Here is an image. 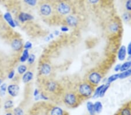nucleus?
I'll return each mask as SVG.
<instances>
[{"instance_id":"obj_30","label":"nucleus","mask_w":131,"mask_h":115,"mask_svg":"<svg viewBox=\"0 0 131 115\" xmlns=\"http://www.w3.org/2000/svg\"><path fill=\"white\" fill-rule=\"evenodd\" d=\"M35 56L33 55V54H31V55H29V58L27 60H28V62L29 63H33L35 62Z\"/></svg>"},{"instance_id":"obj_41","label":"nucleus","mask_w":131,"mask_h":115,"mask_svg":"<svg viewBox=\"0 0 131 115\" xmlns=\"http://www.w3.org/2000/svg\"><path fill=\"white\" fill-rule=\"evenodd\" d=\"M88 115H93V114H88Z\"/></svg>"},{"instance_id":"obj_8","label":"nucleus","mask_w":131,"mask_h":115,"mask_svg":"<svg viewBox=\"0 0 131 115\" xmlns=\"http://www.w3.org/2000/svg\"><path fill=\"white\" fill-rule=\"evenodd\" d=\"M62 19L64 20V23L65 24L64 26L71 27V28L77 27L79 24V20L78 16L72 14L65 16Z\"/></svg>"},{"instance_id":"obj_14","label":"nucleus","mask_w":131,"mask_h":115,"mask_svg":"<svg viewBox=\"0 0 131 115\" xmlns=\"http://www.w3.org/2000/svg\"><path fill=\"white\" fill-rule=\"evenodd\" d=\"M12 47L14 49L16 50V51H19L20 49L22 48V42L21 40L16 39L14 40L12 42Z\"/></svg>"},{"instance_id":"obj_32","label":"nucleus","mask_w":131,"mask_h":115,"mask_svg":"<svg viewBox=\"0 0 131 115\" xmlns=\"http://www.w3.org/2000/svg\"><path fill=\"white\" fill-rule=\"evenodd\" d=\"M99 1H100V0H88V3L90 4H92V5H95V4H97Z\"/></svg>"},{"instance_id":"obj_33","label":"nucleus","mask_w":131,"mask_h":115,"mask_svg":"<svg viewBox=\"0 0 131 115\" xmlns=\"http://www.w3.org/2000/svg\"><path fill=\"white\" fill-rule=\"evenodd\" d=\"M126 51H127V53L129 55H131V41L129 43L128 48H126Z\"/></svg>"},{"instance_id":"obj_40","label":"nucleus","mask_w":131,"mask_h":115,"mask_svg":"<svg viewBox=\"0 0 131 115\" xmlns=\"http://www.w3.org/2000/svg\"><path fill=\"white\" fill-rule=\"evenodd\" d=\"M55 34H56V35L59 34V31H55Z\"/></svg>"},{"instance_id":"obj_24","label":"nucleus","mask_w":131,"mask_h":115,"mask_svg":"<svg viewBox=\"0 0 131 115\" xmlns=\"http://www.w3.org/2000/svg\"><path fill=\"white\" fill-rule=\"evenodd\" d=\"M119 79V73H117V74H115L111 76L110 77H109L107 79L106 81V83H108V84H111V83L114 82L115 80H117V79Z\"/></svg>"},{"instance_id":"obj_22","label":"nucleus","mask_w":131,"mask_h":115,"mask_svg":"<svg viewBox=\"0 0 131 115\" xmlns=\"http://www.w3.org/2000/svg\"><path fill=\"white\" fill-rule=\"evenodd\" d=\"M111 84H108V83H106L105 84L104 87H103V88L101 89V90L100 93V95H99V97H103L105 95V94L106 93V92L107 91L108 89L109 88Z\"/></svg>"},{"instance_id":"obj_12","label":"nucleus","mask_w":131,"mask_h":115,"mask_svg":"<svg viewBox=\"0 0 131 115\" xmlns=\"http://www.w3.org/2000/svg\"><path fill=\"white\" fill-rule=\"evenodd\" d=\"M49 115H65V112L58 106H54L51 108Z\"/></svg>"},{"instance_id":"obj_19","label":"nucleus","mask_w":131,"mask_h":115,"mask_svg":"<svg viewBox=\"0 0 131 115\" xmlns=\"http://www.w3.org/2000/svg\"><path fill=\"white\" fill-rule=\"evenodd\" d=\"M131 76V68L129 69L128 70L124 71L123 72L119 73V79H124L129 77Z\"/></svg>"},{"instance_id":"obj_38","label":"nucleus","mask_w":131,"mask_h":115,"mask_svg":"<svg viewBox=\"0 0 131 115\" xmlns=\"http://www.w3.org/2000/svg\"><path fill=\"white\" fill-rule=\"evenodd\" d=\"M5 115H14L13 113L11 112V110H8V111L6 113Z\"/></svg>"},{"instance_id":"obj_1","label":"nucleus","mask_w":131,"mask_h":115,"mask_svg":"<svg viewBox=\"0 0 131 115\" xmlns=\"http://www.w3.org/2000/svg\"><path fill=\"white\" fill-rule=\"evenodd\" d=\"M55 13L61 18H64L72 12V5L68 0H60L54 4Z\"/></svg>"},{"instance_id":"obj_9","label":"nucleus","mask_w":131,"mask_h":115,"mask_svg":"<svg viewBox=\"0 0 131 115\" xmlns=\"http://www.w3.org/2000/svg\"><path fill=\"white\" fill-rule=\"evenodd\" d=\"M51 66L48 63H43L40 67V73L43 76H48L51 73Z\"/></svg>"},{"instance_id":"obj_27","label":"nucleus","mask_w":131,"mask_h":115,"mask_svg":"<svg viewBox=\"0 0 131 115\" xmlns=\"http://www.w3.org/2000/svg\"><path fill=\"white\" fill-rule=\"evenodd\" d=\"M13 107V102L11 100H8V101H6L4 105V108L6 110H10L11 108Z\"/></svg>"},{"instance_id":"obj_37","label":"nucleus","mask_w":131,"mask_h":115,"mask_svg":"<svg viewBox=\"0 0 131 115\" xmlns=\"http://www.w3.org/2000/svg\"><path fill=\"white\" fill-rule=\"evenodd\" d=\"M39 90H35V92H34V95H35V97H37L38 95H39Z\"/></svg>"},{"instance_id":"obj_16","label":"nucleus","mask_w":131,"mask_h":115,"mask_svg":"<svg viewBox=\"0 0 131 115\" xmlns=\"http://www.w3.org/2000/svg\"><path fill=\"white\" fill-rule=\"evenodd\" d=\"M33 78V73L29 71V72H27L26 73H25V74H24L22 77V80L25 83H29V81H30L31 80H32Z\"/></svg>"},{"instance_id":"obj_3","label":"nucleus","mask_w":131,"mask_h":115,"mask_svg":"<svg viewBox=\"0 0 131 115\" xmlns=\"http://www.w3.org/2000/svg\"><path fill=\"white\" fill-rule=\"evenodd\" d=\"M75 91L80 98L83 99L92 97L94 90L93 85L88 81H83L78 84Z\"/></svg>"},{"instance_id":"obj_25","label":"nucleus","mask_w":131,"mask_h":115,"mask_svg":"<svg viewBox=\"0 0 131 115\" xmlns=\"http://www.w3.org/2000/svg\"><path fill=\"white\" fill-rule=\"evenodd\" d=\"M29 56V51L27 49H25L24 51V52H23V54L22 56L20 57V61L22 62H25L26 60L28 59Z\"/></svg>"},{"instance_id":"obj_5","label":"nucleus","mask_w":131,"mask_h":115,"mask_svg":"<svg viewBox=\"0 0 131 115\" xmlns=\"http://www.w3.org/2000/svg\"><path fill=\"white\" fill-rule=\"evenodd\" d=\"M103 78L102 74L100 72L98 71H93L89 73L88 75L86 77V81L90 83L93 87L97 85Z\"/></svg>"},{"instance_id":"obj_28","label":"nucleus","mask_w":131,"mask_h":115,"mask_svg":"<svg viewBox=\"0 0 131 115\" xmlns=\"http://www.w3.org/2000/svg\"><path fill=\"white\" fill-rule=\"evenodd\" d=\"M27 70V67L25 65H20L19 66V68L18 69V73L20 74H22L26 72V71Z\"/></svg>"},{"instance_id":"obj_7","label":"nucleus","mask_w":131,"mask_h":115,"mask_svg":"<svg viewBox=\"0 0 131 115\" xmlns=\"http://www.w3.org/2000/svg\"><path fill=\"white\" fill-rule=\"evenodd\" d=\"M120 24L119 21L113 19L110 20L107 25V31L109 34H115L120 30Z\"/></svg>"},{"instance_id":"obj_20","label":"nucleus","mask_w":131,"mask_h":115,"mask_svg":"<svg viewBox=\"0 0 131 115\" xmlns=\"http://www.w3.org/2000/svg\"><path fill=\"white\" fill-rule=\"evenodd\" d=\"M86 107H87L88 111L89 113L90 114H94L95 113L94 108V104L93 102L89 101L88 102L87 105H86Z\"/></svg>"},{"instance_id":"obj_17","label":"nucleus","mask_w":131,"mask_h":115,"mask_svg":"<svg viewBox=\"0 0 131 115\" xmlns=\"http://www.w3.org/2000/svg\"><path fill=\"white\" fill-rule=\"evenodd\" d=\"M94 108L95 113H100L103 110V105L102 103L100 101H97L94 104Z\"/></svg>"},{"instance_id":"obj_4","label":"nucleus","mask_w":131,"mask_h":115,"mask_svg":"<svg viewBox=\"0 0 131 115\" xmlns=\"http://www.w3.org/2000/svg\"><path fill=\"white\" fill-rule=\"evenodd\" d=\"M62 101L69 108H76L79 105L81 99L75 90L65 91L62 95Z\"/></svg>"},{"instance_id":"obj_18","label":"nucleus","mask_w":131,"mask_h":115,"mask_svg":"<svg viewBox=\"0 0 131 115\" xmlns=\"http://www.w3.org/2000/svg\"><path fill=\"white\" fill-rule=\"evenodd\" d=\"M131 68V60H128L124 62L123 64L121 65V69H120V72H123L124 71L128 70L129 69Z\"/></svg>"},{"instance_id":"obj_34","label":"nucleus","mask_w":131,"mask_h":115,"mask_svg":"<svg viewBox=\"0 0 131 115\" xmlns=\"http://www.w3.org/2000/svg\"><path fill=\"white\" fill-rule=\"evenodd\" d=\"M61 31H63V32H67V31L69 30V28L67 26H63L61 27Z\"/></svg>"},{"instance_id":"obj_13","label":"nucleus","mask_w":131,"mask_h":115,"mask_svg":"<svg viewBox=\"0 0 131 115\" xmlns=\"http://www.w3.org/2000/svg\"><path fill=\"white\" fill-rule=\"evenodd\" d=\"M22 3L24 5L29 8H33L37 7L38 0H22Z\"/></svg>"},{"instance_id":"obj_39","label":"nucleus","mask_w":131,"mask_h":115,"mask_svg":"<svg viewBox=\"0 0 131 115\" xmlns=\"http://www.w3.org/2000/svg\"><path fill=\"white\" fill-rule=\"evenodd\" d=\"M1 89H2V90L3 91H5V90H6V86H5V85H3L1 86Z\"/></svg>"},{"instance_id":"obj_36","label":"nucleus","mask_w":131,"mask_h":115,"mask_svg":"<svg viewBox=\"0 0 131 115\" xmlns=\"http://www.w3.org/2000/svg\"><path fill=\"white\" fill-rule=\"evenodd\" d=\"M14 74H15L14 71H12V72H10L9 73V76H8V77H9V79H12L14 77Z\"/></svg>"},{"instance_id":"obj_26","label":"nucleus","mask_w":131,"mask_h":115,"mask_svg":"<svg viewBox=\"0 0 131 115\" xmlns=\"http://www.w3.org/2000/svg\"><path fill=\"white\" fill-rule=\"evenodd\" d=\"M119 115H131V109L129 108H124L122 109Z\"/></svg>"},{"instance_id":"obj_21","label":"nucleus","mask_w":131,"mask_h":115,"mask_svg":"<svg viewBox=\"0 0 131 115\" xmlns=\"http://www.w3.org/2000/svg\"><path fill=\"white\" fill-rule=\"evenodd\" d=\"M4 18L5 19V20L7 21V22L9 24V25H10V26L12 27H15V24L14 21L13 20V19H12L10 14L9 13L5 14V15H4Z\"/></svg>"},{"instance_id":"obj_29","label":"nucleus","mask_w":131,"mask_h":115,"mask_svg":"<svg viewBox=\"0 0 131 115\" xmlns=\"http://www.w3.org/2000/svg\"><path fill=\"white\" fill-rule=\"evenodd\" d=\"M14 113L15 115H24V110L20 108H16L14 109Z\"/></svg>"},{"instance_id":"obj_10","label":"nucleus","mask_w":131,"mask_h":115,"mask_svg":"<svg viewBox=\"0 0 131 115\" xmlns=\"http://www.w3.org/2000/svg\"><path fill=\"white\" fill-rule=\"evenodd\" d=\"M7 90L9 95L12 97H15L18 94L19 87L16 84H11L8 87Z\"/></svg>"},{"instance_id":"obj_35","label":"nucleus","mask_w":131,"mask_h":115,"mask_svg":"<svg viewBox=\"0 0 131 115\" xmlns=\"http://www.w3.org/2000/svg\"><path fill=\"white\" fill-rule=\"evenodd\" d=\"M121 64H118L117 65L115 66V67L114 68V70L115 72H119L120 71V69H121Z\"/></svg>"},{"instance_id":"obj_2","label":"nucleus","mask_w":131,"mask_h":115,"mask_svg":"<svg viewBox=\"0 0 131 115\" xmlns=\"http://www.w3.org/2000/svg\"><path fill=\"white\" fill-rule=\"evenodd\" d=\"M37 9L40 16L44 19L51 18L55 14L54 4L48 0H44L38 3Z\"/></svg>"},{"instance_id":"obj_6","label":"nucleus","mask_w":131,"mask_h":115,"mask_svg":"<svg viewBox=\"0 0 131 115\" xmlns=\"http://www.w3.org/2000/svg\"><path fill=\"white\" fill-rule=\"evenodd\" d=\"M44 90L45 91L43 92L47 95V94H55L58 93L60 90V85L57 81L52 80H47L44 83Z\"/></svg>"},{"instance_id":"obj_11","label":"nucleus","mask_w":131,"mask_h":115,"mask_svg":"<svg viewBox=\"0 0 131 115\" xmlns=\"http://www.w3.org/2000/svg\"><path fill=\"white\" fill-rule=\"evenodd\" d=\"M126 53H127V51H126V48L125 46H121L118 51V59H119L120 61H123V60H124L126 58Z\"/></svg>"},{"instance_id":"obj_31","label":"nucleus","mask_w":131,"mask_h":115,"mask_svg":"<svg viewBox=\"0 0 131 115\" xmlns=\"http://www.w3.org/2000/svg\"><path fill=\"white\" fill-rule=\"evenodd\" d=\"M31 47H32V45H31V43H30V42H27V43L25 44V45L24 46L25 48L27 49H30L31 48Z\"/></svg>"},{"instance_id":"obj_23","label":"nucleus","mask_w":131,"mask_h":115,"mask_svg":"<svg viewBox=\"0 0 131 115\" xmlns=\"http://www.w3.org/2000/svg\"><path fill=\"white\" fill-rule=\"evenodd\" d=\"M105 84H103L99 86L94 91L93 94V98H97L99 97V95H100V93L101 90V89L103 88V87H104Z\"/></svg>"},{"instance_id":"obj_15","label":"nucleus","mask_w":131,"mask_h":115,"mask_svg":"<svg viewBox=\"0 0 131 115\" xmlns=\"http://www.w3.org/2000/svg\"><path fill=\"white\" fill-rule=\"evenodd\" d=\"M33 16L31 15L25 13V12H22L19 15V20L22 22H25L26 21L31 20L33 19Z\"/></svg>"}]
</instances>
